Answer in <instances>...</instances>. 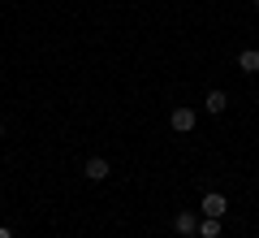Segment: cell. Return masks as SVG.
I'll return each instance as SVG.
<instances>
[{"label": "cell", "instance_id": "obj_5", "mask_svg": "<svg viewBox=\"0 0 259 238\" xmlns=\"http://www.w3.org/2000/svg\"><path fill=\"white\" fill-rule=\"evenodd\" d=\"M238 70L242 74H259V48H242L238 52Z\"/></svg>", "mask_w": 259, "mask_h": 238}, {"label": "cell", "instance_id": "obj_3", "mask_svg": "<svg viewBox=\"0 0 259 238\" xmlns=\"http://www.w3.org/2000/svg\"><path fill=\"white\" fill-rule=\"evenodd\" d=\"M173 229H177L182 238H194V234H199V217H194L190 208H186V212H177V217H173Z\"/></svg>", "mask_w": 259, "mask_h": 238}, {"label": "cell", "instance_id": "obj_9", "mask_svg": "<svg viewBox=\"0 0 259 238\" xmlns=\"http://www.w3.org/2000/svg\"><path fill=\"white\" fill-rule=\"evenodd\" d=\"M0 139H5V126H0Z\"/></svg>", "mask_w": 259, "mask_h": 238}, {"label": "cell", "instance_id": "obj_2", "mask_svg": "<svg viewBox=\"0 0 259 238\" xmlns=\"http://www.w3.org/2000/svg\"><path fill=\"white\" fill-rule=\"evenodd\" d=\"M168 126H173L177 134H186V130H194V109H190V104H182V109H173V113H168Z\"/></svg>", "mask_w": 259, "mask_h": 238}, {"label": "cell", "instance_id": "obj_4", "mask_svg": "<svg viewBox=\"0 0 259 238\" xmlns=\"http://www.w3.org/2000/svg\"><path fill=\"white\" fill-rule=\"evenodd\" d=\"M82 174L91 178V182H104V178H108L112 169H108V160H104V156H91V160H87V169H82Z\"/></svg>", "mask_w": 259, "mask_h": 238}, {"label": "cell", "instance_id": "obj_7", "mask_svg": "<svg viewBox=\"0 0 259 238\" xmlns=\"http://www.w3.org/2000/svg\"><path fill=\"white\" fill-rule=\"evenodd\" d=\"M199 238H221V221L216 217H199Z\"/></svg>", "mask_w": 259, "mask_h": 238}, {"label": "cell", "instance_id": "obj_6", "mask_svg": "<svg viewBox=\"0 0 259 238\" xmlns=\"http://www.w3.org/2000/svg\"><path fill=\"white\" fill-rule=\"evenodd\" d=\"M203 109L212 113V117H221V113L229 109V95H225V91H207V100H203Z\"/></svg>", "mask_w": 259, "mask_h": 238}, {"label": "cell", "instance_id": "obj_10", "mask_svg": "<svg viewBox=\"0 0 259 238\" xmlns=\"http://www.w3.org/2000/svg\"><path fill=\"white\" fill-rule=\"evenodd\" d=\"M255 9H259V0H255Z\"/></svg>", "mask_w": 259, "mask_h": 238}, {"label": "cell", "instance_id": "obj_8", "mask_svg": "<svg viewBox=\"0 0 259 238\" xmlns=\"http://www.w3.org/2000/svg\"><path fill=\"white\" fill-rule=\"evenodd\" d=\"M0 238H13V234H9V229H0Z\"/></svg>", "mask_w": 259, "mask_h": 238}, {"label": "cell", "instance_id": "obj_1", "mask_svg": "<svg viewBox=\"0 0 259 238\" xmlns=\"http://www.w3.org/2000/svg\"><path fill=\"white\" fill-rule=\"evenodd\" d=\"M199 212H203V217H216V221H221L225 212H229V199H225L221 191H207V195H203V203H199Z\"/></svg>", "mask_w": 259, "mask_h": 238}]
</instances>
